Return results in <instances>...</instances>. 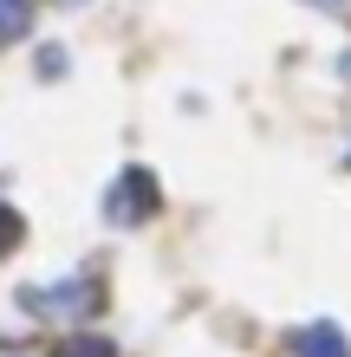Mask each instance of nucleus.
Here are the masks:
<instances>
[{
	"label": "nucleus",
	"instance_id": "f257e3e1",
	"mask_svg": "<svg viewBox=\"0 0 351 357\" xmlns=\"http://www.w3.org/2000/svg\"><path fill=\"white\" fill-rule=\"evenodd\" d=\"M105 215H111L117 227H137L143 215H156V176H150V169H124L117 188L105 195Z\"/></svg>",
	"mask_w": 351,
	"mask_h": 357
},
{
	"label": "nucleus",
	"instance_id": "f03ea898",
	"mask_svg": "<svg viewBox=\"0 0 351 357\" xmlns=\"http://www.w3.org/2000/svg\"><path fill=\"white\" fill-rule=\"evenodd\" d=\"M20 305L39 312V319H59V312H91L98 305V286L91 280H66V286H27Z\"/></svg>",
	"mask_w": 351,
	"mask_h": 357
},
{
	"label": "nucleus",
	"instance_id": "7ed1b4c3",
	"mask_svg": "<svg viewBox=\"0 0 351 357\" xmlns=\"http://www.w3.org/2000/svg\"><path fill=\"white\" fill-rule=\"evenodd\" d=\"M293 357H351V344H345L338 325H306L293 338Z\"/></svg>",
	"mask_w": 351,
	"mask_h": 357
},
{
	"label": "nucleus",
	"instance_id": "20e7f679",
	"mask_svg": "<svg viewBox=\"0 0 351 357\" xmlns=\"http://www.w3.org/2000/svg\"><path fill=\"white\" fill-rule=\"evenodd\" d=\"M33 26V0H0V46H13Z\"/></svg>",
	"mask_w": 351,
	"mask_h": 357
},
{
	"label": "nucleus",
	"instance_id": "39448f33",
	"mask_svg": "<svg viewBox=\"0 0 351 357\" xmlns=\"http://www.w3.org/2000/svg\"><path fill=\"white\" fill-rule=\"evenodd\" d=\"M20 234H27V227H20V215H13L7 202H0V260H7L13 247H20Z\"/></svg>",
	"mask_w": 351,
	"mask_h": 357
},
{
	"label": "nucleus",
	"instance_id": "423d86ee",
	"mask_svg": "<svg viewBox=\"0 0 351 357\" xmlns=\"http://www.w3.org/2000/svg\"><path fill=\"white\" fill-rule=\"evenodd\" d=\"M59 357H111V338H66Z\"/></svg>",
	"mask_w": 351,
	"mask_h": 357
},
{
	"label": "nucleus",
	"instance_id": "0eeeda50",
	"mask_svg": "<svg viewBox=\"0 0 351 357\" xmlns=\"http://www.w3.org/2000/svg\"><path fill=\"white\" fill-rule=\"evenodd\" d=\"M72 7H78V0H72Z\"/></svg>",
	"mask_w": 351,
	"mask_h": 357
}]
</instances>
